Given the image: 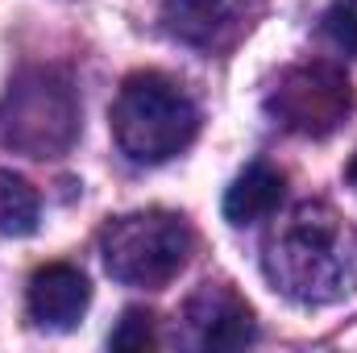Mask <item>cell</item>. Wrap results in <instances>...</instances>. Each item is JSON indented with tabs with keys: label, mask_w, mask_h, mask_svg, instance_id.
<instances>
[{
	"label": "cell",
	"mask_w": 357,
	"mask_h": 353,
	"mask_svg": "<svg viewBox=\"0 0 357 353\" xmlns=\"http://www.w3.org/2000/svg\"><path fill=\"white\" fill-rule=\"evenodd\" d=\"M266 278L295 303H337L357 287V229L324 200L299 204L266 241Z\"/></svg>",
	"instance_id": "6da1fadb"
},
{
	"label": "cell",
	"mask_w": 357,
	"mask_h": 353,
	"mask_svg": "<svg viewBox=\"0 0 357 353\" xmlns=\"http://www.w3.org/2000/svg\"><path fill=\"white\" fill-rule=\"evenodd\" d=\"M112 137L129 163L158 167L183 154L199 133V108L187 88L162 71L129 75L112 100Z\"/></svg>",
	"instance_id": "7a4b0ae2"
},
{
	"label": "cell",
	"mask_w": 357,
	"mask_h": 353,
	"mask_svg": "<svg viewBox=\"0 0 357 353\" xmlns=\"http://www.w3.org/2000/svg\"><path fill=\"white\" fill-rule=\"evenodd\" d=\"M191 250H195L191 225L167 208L116 216L100 233L104 270L125 287H150V291L167 287L187 266Z\"/></svg>",
	"instance_id": "3957f363"
},
{
	"label": "cell",
	"mask_w": 357,
	"mask_h": 353,
	"mask_svg": "<svg viewBox=\"0 0 357 353\" xmlns=\"http://www.w3.org/2000/svg\"><path fill=\"white\" fill-rule=\"evenodd\" d=\"M354 84L337 63H295L266 91V112L274 125L299 137H328L354 112Z\"/></svg>",
	"instance_id": "277c9868"
},
{
	"label": "cell",
	"mask_w": 357,
	"mask_h": 353,
	"mask_svg": "<svg viewBox=\"0 0 357 353\" xmlns=\"http://www.w3.org/2000/svg\"><path fill=\"white\" fill-rule=\"evenodd\" d=\"M79 129V108L67 84L50 75H29L17 88H8L0 104V142L17 146L33 158L59 154L71 146Z\"/></svg>",
	"instance_id": "5b68a950"
},
{
	"label": "cell",
	"mask_w": 357,
	"mask_h": 353,
	"mask_svg": "<svg viewBox=\"0 0 357 353\" xmlns=\"http://www.w3.org/2000/svg\"><path fill=\"white\" fill-rule=\"evenodd\" d=\"M258 13V0H162V21L178 42L199 50H225Z\"/></svg>",
	"instance_id": "8992f818"
},
{
	"label": "cell",
	"mask_w": 357,
	"mask_h": 353,
	"mask_svg": "<svg viewBox=\"0 0 357 353\" xmlns=\"http://www.w3.org/2000/svg\"><path fill=\"white\" fill-rule=\"evenodd\" d=\"M187 320L204 350H241L258 337L250 303L229 283H204L187 303Z\"/></svg>",
	"instance_id": "52a82bcc"
},
{
	"label": "cell",
	"mask_w": 357,
	"mask_h": 353,
	"mask_svg": "<svg viewBox=\"0 0 357 353\" xmlns=\"http://www.w3.org/2000/svg\"><path fill=\"white\" fill-rule=\"evenodd\" d=\"M91 303V287L84 278V270L67 262H50L42 270H33L29 278V291H25V308H29V320L38 329H50V333H67L84 320Z\"/></svg>",
	"instance_id": "ba28073f"
},
{
	"label": "cell",
	"mask_w": 357,
	"mask_h": 353,
	"mask_svg": "<svg viewBox=\"0 0 357 353\" xmlns=\"http://www.w3.org/2000/svg\"><path fill=\"white\" fill-rule=\"evenodd\" d=\"M287 195V179L274 171L270 163H250L241 175L233 179V187L225 191V220L229 225H254L278 212Z\"/></svg>",
	"instance_id": "9c48e42d"
},
{
	"label": "cell",
	"mask_w": 357,
	"mask_h": 353,
	"mask_svg": "<svg viewBox=\"0 0 357 353\" xmlns=\"http://www.w3.org/2000/svg\"><path fill=\"white\" fill-rule=\"evenodd\" d=\"M38 191L13 171H0V233L4 237H25L38 229Z\"/></svg>",
	"instance_id": "30bf717a"
},
{
	"label": "cell",
	"mask_w": 357,
	"mask_h": 353,
	"mask_svg": "<svg viewBox=\"0 0 357 353\" xmlns=\"http://www.w3.org/2000/svg\"><path fill=\"white\" fill-rule=\"evenodd\" d=\"M112 350H125V353H142V350H154V316L146 308H129L121 316V324L112 329L108 337Z\"/></svg>",
	"instance_id": "8fae6325"
},
{
	"label": "cell",
	"mask_w": 357,
	"mask_h": 353,
	"mask_svg": "<svg viewBox=\"0 0 357 353\" xmlns=\"http://www.w3.org/2000/svg\"><path fill=\"white\" fill-rule=\"evenodd\" d=\"M324 33L337 46L357 50V0H333V8L324 13Z\"/></svg>",
	"instance_id": "7c38bea8"
},
{
	"label": "cell",
	"mask_w": 357,
	"mask_h": 353,
	"mask_svg": "<svg viewBox=\"0 0 357 353\" xmlns=\"http://www.w3.org/2000/svg\"><path fill=\"white\" fill-rule=\"evenodd\" d=\"M345 179H349V187L357 191V150H354V158H349V167H345Z\"/></svg>",
	"instance_id": "4fadbf2b"
}]
</instances>
